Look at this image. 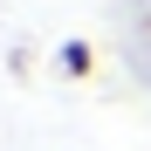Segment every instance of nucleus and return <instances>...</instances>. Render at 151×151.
<instances>
[{"instance_id": "f257e3e1", "label": "nucleus", "mask_w": 151, "mask_h": 151, "mask_svg": "<svg viewBox=\"0 0 151 151\" xmlns=\"http://www.w3.org/2000/svg\"><path fill=\"white\" fill-rule=\"evenodd\" d=\"M55 69L69 76V83H89V76H96V48L89 41H62L55 48Z\"/></svg>"}]
</instances>
